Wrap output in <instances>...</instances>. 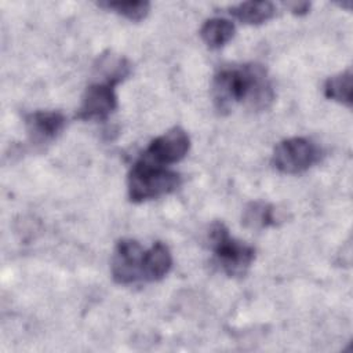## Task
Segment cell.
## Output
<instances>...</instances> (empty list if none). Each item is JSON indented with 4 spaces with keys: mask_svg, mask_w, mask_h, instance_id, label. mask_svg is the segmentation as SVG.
Wrapping results in <instances>:
<instances>
[{
    "mask_svg": "<svg viewBox=\"0 0 353 353\" xmlns=\"http://www.w3.org/2000/svg\"><path fill=\"white\" fill-rule=\"evenodd\" d=\"M99 7H103L106 10H112L117 12L119 15H123L124 18L132 21V22H139L145 19L150 11V3L143 1V0H128V1H101L98 3Z\"/></svg>",
    "mask_w": 353,
    "mask_h": 353,
    "instance_id": "obj_14",
    "label": "cell"
},
{
    "mask_svg": "<svg viewBox=\"0 0 353 353\" xmlns=\"http://www.w3.org/2000/svg\"><path fill=\"white\" fill-rule=\"evenodd\" d=\"M190 149V138L181 127H172L167 132L154 138L142 153L149 161L170 165L181 161Z\"/></svg>",
    "mask_w": 353,
    "mask_h": 353,
    "instance_id": "obj_7",
    "label": "cell"
},
{
    "mask_svg": "<svg viewBox=\"0 0 353 353\" xmlns=\"http://www.w3.org/2000/svg\"><path fill=\"white\" fill-rule=\"evenodd\" d=\"M181 185V175L167 165L156 164L139 157L131 167L127 178L128 197L132 203L159 199L170 194Z\"/></svg>",
    "mask_w": 353,
    "mask_h": 353,
    "instance_id": "obj_2",
    "label": "cell"
},
{
    "mask_svg": "<svg viewBox=\"0 0 353 353\" xmlns=\"http://www.w3.org/2000/svg\"><path fill=\"white\" fill-rule=\"evenodd\" d=\"M28 135L34 143H46L55 139L65 128L66 119L61 112L36 110L25 117Z\"/></svg>",
    "mask_w": 353,
    "mask_h": 353,
    "instance_id": "obj_8",
    "label": "cell"
},
{
    "mask_svg": "<svg viewBox=\"0 0 353 353\" xmlns=\"http://www.w3.org/2000/svg\"><path fill=\"white\" fill-rule=\"evenodd\" d=\"M208 237L222 270L230 277L244 276L255 259V248L232 237L222 222H215L211 226Z\"/></svg>",
    "mask_w": 353,
    "mask_h": 353,
    "instance_id": "obj_3",
    "label": "cell"
},
{
    "mask_svg": "<svg viewBox=\"0 0 353 353\" xmlns=\"http://www.w3.org/2000/svg\"><path fill=\"white\" fill-rule=\"evenodd\" d=\"M211 97L215 109L228 114L236 105H245L252 110L266 109L274 99V90L262 65L241 63L223 66L215 73Z\"/></svg>",
    "mask_w": 353,
    "mask_h": 353,
    "instance_id": "obj_1",
    "label": "cell"
},
{
    "mask_svg": "<svg viewBox=\"0 0 353 353\" xmlns=\"http://www.w3.org/2000/svg\"><path fill=\"white\" fill-rule=\"evenodd\" d=\"M324 95L346 108H352V70L346 69L328 77L324 84Z\"/></svg>",
    "mask_w": 353,
    "mask_h": 353,
    "instance_id": "obj_12",
    "label": "cell"
},
{
    "mask_svg": "<svg viewBox=\"0 0 353 353\" xmlns=\"http://www.w3.org/2000/svg\"><path fill=\"white\" fill-rule=\"evenodd\" d=\"M274 12H276L274 4L266 0L244 1L229 8L230 15H233L240 22H244L248 25H261L269 21L270 18H273Z\"/></svg>",
    "mask_w": 353,
    "mask_h": 353,
    "instance_id": "obj_10",
    "label": "cell"
},
{
    "mask_svg": "<svg viewBox=\"0 0 353 353\" xmlns=\"http://www.w3.org/2000/svg\"><path fill=\"white\" fill-rule=\"evenodd\" d=\"M172 266L170 248L163 241H156L146 252L143 262V280L159 281L167 276Z\"/></svg>",
    "mask_w": 353,
    "mask_h": 353,
    "instance_id": "obj_9",
    "label": "cell"
},
{
    "mask_svg": "<svg viewBox=\"0 0 353 353\" xmlns=\"http://www.w3.org/2000/svg\"><path fill=\"white\" fill-rule=\"evenodd\" d=\"M145 250L137 240L121 239L117 241L113 255L110 272L117 284H132L143 280Z\"/></svg>",
    "mask_w": 353,
    "mask_h": 353,
    "instance_id": "obj_5",
    "label": "cell"
},
{
    "mask_svg": "<svg viewBox=\"0 0 353 353\" xmlns=\"http://www.w3.org/2000/svg\"><path fill=\"white\" fill-rule=\"evenodd\" d=\"M285 6L291 10L292 14L295 15H305L309 8H310V3L307 1H294V3H285Z\"/></svg>",
    "mask_w": 353,
    "mask_h": 353,
    "instance_id": "obj_15",
    "label": "cell"
},
{
    "mask_svg": "<svg viewBox=\"0 0 353 353\" xmlns=\"http://www.w3.org/2000/svg\"><path fill=\"white\" fill-rule=\"evenodd\" d=\"M276 221L274 207L263 201L250 203L243 212V223L251 229H265L276 225Z\"/></svg>",
    "mask_w": 353,
    "mask_h": 353,
    "instance_id": "obj_13",
    "label": "cell"
},
{
    "mask_svg": "<svg viewBox=\"0 0 353 353\" xmlns=\"http://www.w3.org/2000/svg\"><path fill=\"white\" fill-rule=\"evenodd\" d=\"M234 23L226 18L207 19L200 28V37L208 48L216 50L229 43L234 36Z\"/></svg>",
    "mask_w": 353,
    "mask_h": 353,
    "instance_id": "obj_11",
    "label": "cell"
},
{
    "mask_svg": "<svg viewBox=\"0 0 353 353\" xmlns=\"http://www.w3.org/2000/svg\"><path fill=\"white\" fill-rule=\"evenodd\" d=\"M321 157L320 148L303 137H292L277 143L273 165L283 174H301L313 167Z\"/></svg>",
    "mask_w": 353,
    "mask_h": 353,
    "instance_id": "obj_4",
    "label": "cell"
},
{
    "mask_svg": "<svg viewBox=\"0 0 353 353\" xmlns=\"http://www.w3.org/2000/svg\"><path fill=\"white\" fill-rule=\"evenodd\" d=\"M117 84L108 79L90 84L84 91L77 117L81 120H106L117 109Z\"/></svg>",
    "mask_w": 353,
    "mask_h": 353,
    "instance_id": "obj_6",
    "label": "cell"
}]
</instances>
